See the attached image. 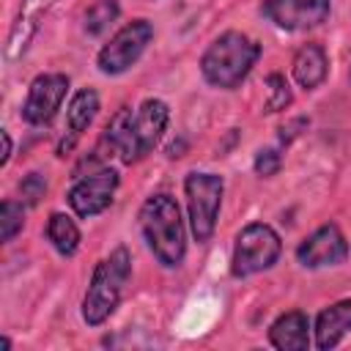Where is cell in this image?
Instances as JSON below:
<instances>
[{
  "label": "cell",
  "mask_w": 351,
  "mask_h": 351,
  "mask_svg": "<svg viewBox=\"0 0 351 351\" xmlns=\"http://www.w3.org/2000/svg\"><path fill=\"white\" fill-rule=\"evenodd\" d=\"M137 219L154 258L165 269H178L186 258V228L176 197H170L167 192H156L145 197Z\"/></svg>",
  "instance_id": "cell-1"
},
{
  "label": "cell",
  "mask_w": 351,
  "mask_h": 351,
  "mask_svg": "<svg viewBox=\"0 0 351 351\" xmlns=\"http://www.w3.org/2000/svg\"><path fill=\"white\" fill-rule=\"evenodd\" d=\"M258 58H261V44L255 38L239 30H225L206 47L200 58V74L211 88L236 90L250 77Z\"/></svg>",
  "instance_id": "cell-2"
},
{
  "label": "cell",
  "mask_w": 351,
  "mask_h": 351,
  "mask_svg": "<svg viewBox=\"0 0 351 351\" xmlns=\"http://www.w3.org/2000/svg\"><path fill=\"white\" fill-rule=\"evenodd\" d=\"M129 277H132V255L126 247H115L107 258L96 263L88 291L82 296V321L88 326H101L118 310Z\"/></svg>",
  "instance_id": "cell-3"
},
{
  "label": "cell",
  "mask_w": 351,
  "mask_h": 351,
  "mask_svg": "<svg viewBox=\"0 0 351 351\" xmlns=\"http://www.w3.org/2000/svg\"><path fill=\"white\" fill-rule=\"evenodd\" d=\"M186 211H189V230L197 244H208L217 230V217L225 195V181L217 173H186L184 178Z\"/></svg>",
  "instance_id": "cell-4"
},
{
  "label": "cell",
  "mask_w": 351,
  "mask_h": 351,
  "mask_svg": "<svg viewBox=\"0 0 351 351\" xmlns=\"http://www.w3.org/2000/svg\"><path fill=\"white\" fill-rule=\"evenodd\" d=\"M280 252H282L280 233L266 222H250L236 236L230 255V274L252 277L258 271H266L280 261Z\"/></svg>",
  "instance_id": "cell-5"
},
{
  "label": "cell",
  "mask_w": 351,
  "mask_h": 351,
  "mask_svg": "<svg viewBox=\"0 0 351 351\" xmlns=\"http://www.w3.org/2000/svg\"><path fill=\"white\" fill-rule=\"evenodd\" d=\"M151 38H154V25L148 19H132V22H126L99 49V55H96L99 71L107 74V77H118V74L129 71L143 58V52L148 49Z\"/></svg>",
  "instance_id": "cell-6"
},
{
  "label": "cell",
  "mask_w": 351,
  "mask_h": 351,
  "mask_svg": "<svg viewBox=\"0 0 351 351\" xmlns=\"http://www.w3.org/2000/svg\"><path fill=\"white\" fill-rule=\"evenodd\" d=\"M121 184L118 170H112L110 165L101 170H93L88 176H80L74 181V186L66 192V200L71 206V211L82 219H90L101 211H107L115 200V189Z\"/></svg>",
  "instance_id": "cell-7"
},
{
  "label": "cell",
  "mask_w": 351,
  "mask_h": 351,
  "mask_svg": "<svg viewBox=\"0 0 351 351\" xmlns=\"http://www.w3.org/2000/svg\"><path fill=\"white\" fill-rule=\"evenodd\" d=\"M66 93H69V77L66 74L44 71V74L33 77L27 96H25V104H22V121L30 126H47L58 115Z\"/></svg>",
  "instance_id": "cell-8"
},
{
  "label": "cell",
  "mask_w": 351,
  "mask_h": 351,
  "mask_svg": "<svg viewBox=\"0 0 351 351\" xmlns=\"http://www.w3.org/2000/svg\"><path fill=\"white\" fill-rule=\"evenodd\" d=\"M332 0H266L263 14L282 30L302 33L329 19Z\"/></svg>",
  "instance_id": "cell-9"
},
{
  "label": "cell",
  "mask_w": 351,
  "mask_h": 351,
  "mask_svg": "<svg viewBox=\"0 0 351 351\" xmlns=\"http://www.w3.org/2000/svg\"><path fill=\"white\" fill-rule=\"evenodd\" d=\"M348 258V241L343 230L329 222L313 230L299 247H296V261L304 269H321V266H337Z\"/></svg>",
  "instance_id": "cell-10"
},
{
  "label": "cell",
  "mask_w": 351,
  "mask_h": 351,
  "mask_svg": "<svg viewBox=\"0 0 351 351\" xmlns=\"http://www.w3.org/2000/svg\"><path fill=\"white\" fill-rule=\"evenodd\" d=\"M55 3L58 0H22L19 3V11H16V16L11 22V30L5 36V60L8 63L19 60L30 49L36 33L41 30L44 16L55 8Z\"/></svg>",
  "instance_id": "cell-11"
},
{
  "label": "cell",
  "mask_w": 351,
  "mask_h": 351,
  "mask_svg": "<svg viewBox=\"0 0 351 351\" xmlns=\"http://www.w3.org/2000/svg\"><path fill=\"white\" fill-rule=\"evenodd\" d=\"M96 115H99V93L93 88H80L66 110V134L58 143V156H66L77 145V140L82 137V132H88Z\"/></svg>",
  "instance_id": "cell-12"
},
{
  "label": "cell",
  "mask_w": 351,
  "mask_h": 351,
  "mask_svg": "<svg viewBox=\"0 0 351 351\" xmlns=\"http://www.w3.org/2000/svg\"><path fill=\"white\" fill-rule=\"evenodd\" d=\"M291 74L296 80L299 88L304 90H315L324 85L326 74H329V58H326V49L315 41H307L296 49L293 60H291Z\"/></svg>",
  "instance_id": "cell-13"
},
{
  "label": "cell",
  "mask_w": 351,
  "mask_h": 351,
  "mask_svg": "<svg viewBox=\"0 0 351 351\" xmlns=\"http://www.w3.org/2000/svg\"><path fill=\"white\" fill-rule=\"evenodd\" d=\"M351 332V299H340L324 307L315 318V346L318 351H332Z\"/></svg>",
  "instance_id": "cell-14"
},
{
  "label": "cell",
  "mask_w": 351,
  "mask_h": 351,
  "mask_svg": "<svg viewBox=\"0 0 351 351\" xmlns=\"http://www.w3.org/2000/svg\"><path fill=\"white\" fill-rule=\"evenodd\" d=\"M269 343L280 351H304L310 346V321L302 310L282 313L269 326Z\"/></svg>",
  "instance_id": "cell-15"
},
{
  "label": "cell",
  "mask_w": 351,
  "mask_h": 351,
  "mask_svg": "<svg viewBox=\"0 0 351 351\" xmlns=\"http://www.w3.org/2000/svg\"><path fill=\"white\" fill-rule=\"evenodd\" d=\"M47 241L63 255V258H71L77 250H80V241H82V233L77 228V222L60 211H52L49 219H47Z\"/></svg>",
  "instance_id": "cell-16"
},
{
  "label": "cell",
  "mask_w": 351,
  "mask_h": 351,
  "mask_svg": "<svg viewBox=\"0 0 351 351\" xmlns=\"http://www.w3.org/2000/svg\"><path fill=\"white\" fill-rule=\"evenodd\" d=\"M118 14H121L118 0H99V3H93V5L85 11L82 27H85L88 36H99V33H104V30L118 19Z\"/></svg>",
  "instance_id": "cell-17"
},
{
  "label": "cell",
  "mask_w": 351,
  "mask_h": 351,
  "mask_svg": "<svg viewBox=\"0 0 351 351\" xmlns=\"http://www.w3.org/2000/svg\"><path fill=\"white\" fill-rule=\"evenodd\" d=\"M266 101H263V112H280V110H288L291 101H293V93H291V85L282 74H269L266 77Z\"/></svg>",
  "instance_id": "cell-18"
},
{
  "label": "cell",
  "mask_w": 351,
  "mask_h": 351,
  "mask_svg": "<svg viewBox=\"0 0 351 351\" xmlns=\"http://www.w3.org/2000/svg\"><path fill=\"white\" fill-rule=\"evenodd\" d=\"M25 228V203L22 200H3L0 206V239L8 244Z\"/></svg>",
  "instance_id": "cell-19"
},
{
  "label": "cell",
  "mask_w": 351,
  "mask_h": 351,
  "mask_svg": "<svg viewBox=\"0 0 351 351\" xmlns=\"http://www.w3.org/2000/svg\"><path fill=\"white\" fill-rule=\"evenodd\" d=\"M44 195H47V178H44L41 173L33 170V173H27V176L19 181V197H22V203H25L27 208L38 206Z\"/></svg>",
  "instance_id": "cell-20"
},
{
  "label": "cell",
  "mask_w": 351,
  "mask_h": 351,
  "mask_svg": "<svg viewBox=\"0 0 351 351\" xmlns=\"http://www.w3.org/2000/svg\"><path fill=\"white\" fill-rule=\"evenodd\" d=\"M280 165H282V156H280V151H277V148H261V151L255 154V162H252L255 173H258V176H263V178L277 176Z\"/></svg>",
  "instance_id": "cell-21"
},
{
  "label": "cell",
  "mask_w": 351,
  "mask_h": 351,
  "mask_svg": "<svg viewBox=\"0 0 351 351\" xmlns=\"http://www.w3.org/2000/svg\"><path fill=\"white\" fill-rule=\"evenodd\" d=\"M307 123H310L307 118H293L291 123H282V126H280V140L288 145V143H291V140L299 134V129H304Z\"/></svg>",
  "instance_id": "cell-22"
},
{
  "label": "cell",
  "mask_w": 351,
  "mask_h": 351,
  "mask_svg": "<svg viewBox=\"0 0 351 351\" xmlns=\"http://www.w3.org/2000/svg\"><path fill=\"white\" fill-rule=\"evenodd\" d=\"M0 137H3V156H0V167H5L8 165V159H11V151H14V145H11V134L3 129L0 132Z\"/></svg>",
  "instance_id": "cell-23"
},
{
  "label": "cell",
  "mask_w": 351,
  "mask_h": 351,
  "mask_svg": "<svg viewBox=\"0 0 351 351\" xmlns=\"http://www.w3.org/2000/svg\"><path fill=\"white\" fill-rule=\"evenodd\" d=\"M348 80H351V71H348Z\"/></svg>",
  "instance_id": "cell-24"
}]
</instances>
